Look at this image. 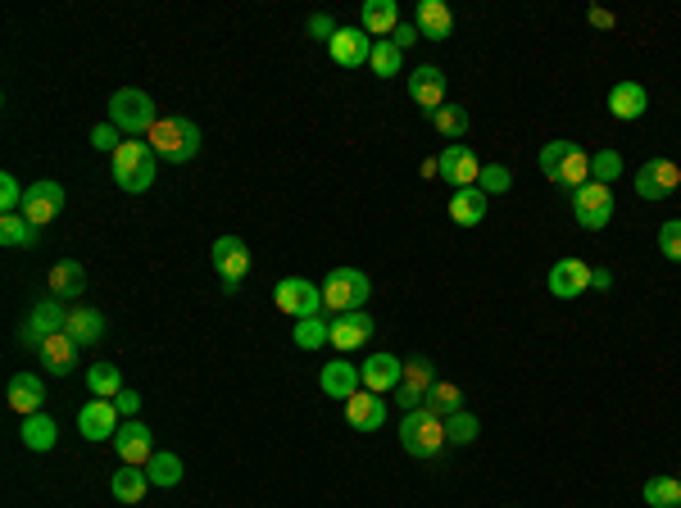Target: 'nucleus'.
<instances>
[{
  "label": "nucleus",
  "instance_id": "obj_7",
  "mask_svg": "<svg viewBox=\"0 0 681 508\" xmlns=\"http://www.w3.org/2000/svg\"><path fill=\"white\" fill-rule=\"evenodd\" d=\"M613 209H618L613 186L586 182V186H577V191H573V218L586 227V232H604V227L613 223Z\"/></svg>",
  "mask_w": 681,
  "mask_h": 508
},
{
  "label": "nucleus",
  "instance_id": "obj_27",
  "mask_svg": "<svg viewBox=\"0 0 681 508\" xmlns=\"http://www.w3.org/2000/svg\"><path fill=\"white\" fill-rule=\"evenodd\" d=\"M82 291H87V273H82L78 259H60L50 268V295L55 300H78Z\"/></svg>",
  "mask_w": 681,
  "mask_h": 508
},
{
  "label": "nucleus",
  "instance_id": "obj_21",
  "mask_svg": "<svg viewBox=\"0 0 681 508\" xmlns=\"http://www.w3.org/2000/svg\"><path fill=\"white\" fill-rule=\"evenodd\" d=\"M318 391H323L327 400H350L355 391H364V377H359L355 363L336 359V363H323V372H318Z\"/></svg>",
  "mask_w": 681,
  "mask_h": 508
},
{
  "label": "nucleus",
  "instance_id": "obj_49",
  "mask_svg": "<svg viewBox=\"0 0 681 508\" xmlns=\"http://www.w3.org/2000/svg\"><path fill=\"white\" fill-rule=\"evenodd\" d=\"M114 409H119V418H137V409H141V395L123 386V391L114 395Z\"/></svg>",
  "mask_w": 681,
  "mask_h": 508
},
{
  "label": "nucleus",
  "instance_id": "obj_15",
  "mask_svg": "<svg viewBox=\"0 0 681 508\" xmlns=\"http://www.w3.org/2000/svg\"><path fill=\"white\" fill-rule=\"evenodd\" d=\"M359 377H364V391L395 395V386L405 381V359H395V354H373V359L359 363Z\"/></svg>",
  "mask_w": 681,
  "mask_h": 508
},
{
  "label": "nucleus",
  "instance_id": "obj_22",
  "mask_svg": "<svg viewBox=\"0 0 681 508\" xmlns=\"http://www.w3.org/2000/svg\"><path fill=\"white\" fill-rule=\"evenodd\" d=\"M359 28H364L373 41H391L395 28H400V5H395V0H364Z\"/></svg>",
  "mask_w": 681,
  "mask_h": 508
},
{
  "label": "nucleus",
  "instance_id": "obj_14",
  "mask_svg": "<svg viewBox=\"0 0 681 508\" xmlns=\"http://www.w3.org/2000/svg\"><path fill=\"white\" fill-rule=\"evenodd\" d=\"M114 450H119V459L128 463V468H146L150 459H155V436H150L146 422H123L119 436H114Z\"/></svg>",
  "mask_w": 681,
  "mask_h": 508
},
{
  "label": "nucleus",
  "instance_id": "obj_35",
  "mask_svg": "<svg viewBox=\"0 0 681 508\" xmlns=\"http://www.w3.org/2000/svg\"><path fill=\"white\" fill-rule=\"evenodd\" d=\"M87 386H91V395H96V400H114V395L123 391L119 363H91V368H87Z\"/></svg>",
  "mask_w": 681,
  "mask_h": 508
},
{
  "label": "nucleus",
  "instance_id": "obj_28",
  "mask_svg": "<svg viewBox=\"0 0 681 508\" xmlns=\"http://www.w3.org/2000/svg\"><path fill=\"white\" fill-rule=\"evenodd\" d=\"M37 354H41V363H46V372H55V377H69L73 363H78V345L69 341V332H55Z\"/></svg>",
  "mask_w": 681,
  "mask_h": 508
},
{
  "label": "nucleus",
  "instance_id": "obj_18",
  "mask_svg": "<svg viewBox=\"0 0 681 508\" xmlns=\"http://www.w3.org/2000/svg\"><path fill=\"white\" fill-rule=\"evenodd\" d=\"M436 164H441V177L454 191H468V186H477V177H482V164H477V155L468 146H445Z\"/></svg>",
  "mask_w": 681,
  "mask_h": 508
},
{
  "label": "nucleus",
  "instance_id": "obj_10",
  "mask_svg": "<svg viewBox=\"0 0 681 508\" xmlns=\"http://www.w3.org/2000/svg\"><path fill=\"white\" fill-rule=\"evenodd\" d=\"M64 323H69V313L60 309V300H55V295H46V300L32 304L28 323H23V332H19V345H32V350H41V345H46L55 332H64Z\"/></svg>",
  "mask_w": 681,
  "mask_h": 508
},
{
  "label": "nucleus",
  "instance_id": "obj_37",
  "mask_svg": "<svg viewBox=\"0 0 681 508\" xmlns=\"http://www.w3.org/2000/svg\"><path fill=\"white\" fill-rule=\"evenodd\" d=\"M37 236H41V227L37 223H28L23 214H0V245H37Z\"/></svg>",
  "mask_w": 681,
  "mask_h": 508
},
{
  "label": "nucleus",
  "instance_id": "obj_36",
  "mask_svg": "<svg viewBox=\"0 0 681 508\" xmlns=\"http://www.w3.org/2000/svg\"><path fill=\"white\" fill-rule=\"evenodd\" d=\"M432 418H454V413L464 409V395H459V386H450V381H436L432 391H427V404H423Z\"/></svg>",
  "mask_w": 681,
  "mask_h": 508
},
{
  "label": "nucleus",
  "instance_id": "obj_4",
  "mask_svg": "<svg viewBox=\"0 0 681 508\" xmlns=\"http://www.w3.org/2000/svg\"><path fill=\"white\" fill-rule=\"evenodd\" d=\"M109 123L119 127V132H128V137H150V127L159 123L155 100L137 87L114 91V100H109Z\"/></svg>",
  "mask_w": 681,
  "mask_h": 508
},
{
  "label": "nucleus",
  "instance_id": "obj_38",
  "mask_svg": "<svg viewBox=\"0 0 681 508\" xmlns=\"http://www.w3.org/2000/svg\"><path fill=\"white\" fill-rule=\"evenodd\" d=\"M645 504L650 508H681V481L677 477H650L645 481Z\"/></svg>",
  "mask_w": 681,
  "mask_h": 508
},
{
  "label": "nucleus",
  "instance_id": "obj_26",
  "mask_svg": "<svg viewBox=\"0 0 681 508\" xmlns=\"http://www.w3.org/2000/svg\"><path fill=\"white\" fill-rule=\"evenodd\" d=\"M346 422L355 431H377L386 422V400L382 395H373V391H355L346 400Z\"/></svg>",
  "mask_w": 681,
  "mask_h": 508
},
{
  "label": "nucleus",
  "instance_id": "obj_46",
  "mask_svg": "<svg viewBox=\"0 0 681 508\" xmlns=\"http://www.w3.org/2000/svg\"><path fill=\"white\" fill-rule=\"evenodd\" d=\"M659 254L672 259V264H681V218H668L659 227Z\"/></svg>",
  "mask_w": 681,
  "mask_h": 508
},
{
  "label": "nucleus",
  "instance_id": "obj_47",
  "mask_svg": "<svg viewBox=\"0 0 681 508\" xmlns=\"http://www.w3.org/2000/svg\"><path fill=\"white\" fill-rule=\"evenodd\" d=\"M91 146H96L100 155H114V150L123 146V141H119V127H114V123H96V127H91Z\"/></svg>",
  "mask_w": 681,
  "mask_h": 508
},
{
  "label": "nucleus",
  "instance_id": "obj_53",
  "mask_svg": "<svg viewBox=\"0 0 681 508\" xmlns=\"http://www.w3.org/2000/svg\"><path fill=\"white\" fill-rule=\"evenodd\" d=\"M677 191H681V186H677Z\"/></svg>",
  "mask_w": 681,
  "mask_h": 508
},
{
  "label": "nucleus",
  "instance_id": "obj_48",
  "mask_svg": "<svg viewBox=\"0 0 681 508\" xmlns=\"http://www.w3.org/2000/svg\"><path fill=\"white\" fill-rule=\"evenodd\" d=\"M336 32H341V28L332 23V14H309V37H314V41H332Z\"/></svg>",
  "mask_w": 681,
  "mask_h": 508
},
{
  "label": "nucleus",
  "instance_id": "obj_24",
  "mask_svg": "<svg viewBox=\"0 0 681 508\" xmlns=\"http://www.w3.org/2000/svg\"><path fill=\"white\" fill-rule=\"evenodd\" d=\"M645 109H650V96H645L641 82H632V78L613 82V91H609V114H613V118H622V123H636Z\"/></svg>",
  "mask_w": 681,
  "mask_h": 508
},
{
  "label": "nucleus",
  "instance_id": "obj_41",
  "mask_svg": "<svg viewBox=\"0 0 681 508\" xmlns=\"http://www.w3.org/2000/svg\"><path fill=\"white\" fill-rule=\"evenodd\" d=\"M146 477H150V486H178L182 481V459L178 454H155V459L146 463Z\"/></svg>",
  "mask_w": 681,
  "mask_h": 508
},
{
  "label": "nucleus",
  "instance_id": "obj_9",
  "mask_svg": "<svg viewBox=\"0 0 681 508\" xmlns=\"http://www.w3.org/2000/svg\"><path fill=\"white\" fill-rule=\"evenodd\" d=\"M273 304L291 318H309V313H323V286L305 282V277H282L273 286Z\"/></svg>",
  "mask_w": 681,
  "mask_h": 508
},
{
  "label": "nucleus",
  "instance_id": "obj_2",
  "mask_svg": "<svg viewBox=\"0 0 681 508\" xmlns=\"http://www.w3.org/2000/svg\"><path fill=\"white\" fill-rule=\"evenodd\" d=\"M155 150H150V141L141 137H128L114 155H109V168H114V182L123 186V191H132V196H141V191H150L155 186Z\"/></svg>",
  "mask_w": 681,
  "mask_h": 508
},
{
  "label": "nucleus",
  "instance_id": "obj_54",
  "mask_svg": "<svg viewBox=\"0 0 681 508\" xmlns=\"http://www.w3.org/2000/svg\"><path fill=\"white\" fill-rule=\"evenodd\" d=\"M677 481H681V477H677Z\"/></svg>",
  "mask_w": 681,
  "mask_h": 508
},
{
  "label": "nucleus",
  "instance_id": "obj_33",
  "mask_svg": "<svg viewBox=\"0 0 681 508\" xmlns=\"http://www.w3.org/2000/svg\"><path fill=\"white\" fill-rule=\"evenodd\" d=\"M450 218L459 227H477L486 218V196L477 191V186H468V191H454L450 196Z\"/></svg>",
  "mask_w": 681,
  "mask_h": 508
},
{
  "label": "nucleus",
  "instance_id": "obj_43",
  "mask_svg": "<svg viewBox=\"0 0 681 508\" xmlns=\"http://www.w3.org/2000/svg\"><path fill=\"white\" fill-rule=\"evenodd\" d=\"M618 177H622V155H618V150H595V155H591V182L613 186Z\"/></svg>",
  "mask_w": 681,
  "mask_h": 508
},
{
  "label": "nucleus",
  "instance_id": "obj_19",
  "mask_svg": "<svg viewBox=\"0 0 681 508\" xmlns=\"http://www.w3.org/2000/svg\"><path fill=\"white\" fill-rule=\"evenodd\" d=\"M119 409H114V400H91L78 409V431L87 440H114L119 436Z\"/></svg>",
  "mask_w": 681,
  "mask_h": 508
},
{
  "label": "nucleus",
  "instance_id": "obj_45",
  "mask_svg": "<svg viewBox=\"0 0 681 508\" xmlns=\"http://www.w3.org/2000/svg\"><path fill=\"white\" fill-rule=\"evenodd\" d=\"M23 196H28V191L19 186V177H14V173H0V214H19Z\"/></svg>",
  "mask_w": 681,
  "mask_h": 508
},
{
  "label": "nucleus",
  "instance_id": "obj_23",
  "mask_svg": "<svg viewBox=\"0 0 681 508\" xmlns=\"http://www.w3.org/2000/svg\"><path fill=\"white\" fill-rule=\"evenodd\" d=\"M5 400H10V409L23 413V418H28V413H41V404H46V381H41L37 372H14Z\"/></svg>",
  "mask_w": 681,
  "mask_h": 508
},
{
  "label": "nucleus",
  "instance_id": "obj_40",
  "mask_svg": "<svg viewBox=\"0 0 681 508\" xmlns=\"http://www.w3.org/2000/svg\"><path fill=\"white\" fill-rule=\"evenodd\" d=\"M400 64H405V50L395 46V41H377L373 59H368V69H373L377 78H395V73H400Z\"/></svg>",
  "mask_w": 681,
  "mask_h": 508
},
{
  "label": "nucleus",
  "instance_id": "obj_6",
  "mask_svg": "<svg viewBox=\"0 0 681 508\" xmlns=\"http://www.w3.org/2000/svg\"><path fill=\"white\" fill-rule=\"evenodd\" d=\"M368 295H373V282H368V273H359V268H332V273L323 277V309H332V313L364 309Z\"/></svg>",
  "mask_w": 681,
  "mask_h": 508
},
{
  "label": "nucleus",
  "instance_id": "obj_12",
  "mask_svg": "<svg viewBox=\"0 0 681 508\" xmlns=\"http://www.w3.org/2000/svg\"><path fill=\"white\" fill-rule=\"evenodd\" d=\"M677 186H681V168L672 159H645L641 173H636V196L650 200V205L677 196Z\"/></svg>",
  "mask_w": 681,
  "mask_h": 508
},
{
  "label": "nucleus",
  "instance_id": "obj_16",
  "mask_svg": "<svg viewBox=\"0 0 681 508\" xmlns=\"http://www.w3.org/2000/svg\"><path fill=\"white\" fill-rule=\"evenodd\" d=\"M545 286H550V295H559V300H577V295L591 291V264H582V259H559V264L550 268V277H545Z\"/></svg>",
  "mask_w": 681,
  "mask_h": 508
},
{
  "label": "nucleus",
  "instance_id": "obj_52",
  "mask_svg": "<svg viewBox=\"0 0 681 508\" xmlns=\"http://www.w3.org/2000/svg\"><path fill=\"white\" fill-rule=\"evenodd\" d=\"M591 23L595 28H613V14L609 10H591Z\"/></svg>",
  "mask_w": 681,
  "mask_h": 508
},
{
  "label": "nucleus",
  "instance_id": "obj_39",
  "mask_svg": "<svg viewBox=\"0 0 681 508\" xmlns=\"http://www.w3.org/2000/svg\"><path fill=\"white\" fill-rule=\"evenodd\" d=\"M436 381H441V377H436V363L427 359V354H414V359H405V381H400V386H414V391L427 395Z\"/></svg>",
  "mask_w": 681,
  "mask_h": 508
},
{
  "label": "nucleus",
  "instance_id": "obj_8",
  "mask_svg": "<svg viewBox=\"0 0 681 508\" xmlns=\"http://www.w3.org/2000/svg\"><path fill=\"white\" fill-rule=\"evenodd\" d=\"M209 264H214V273L223 277V291L232 295L250 273V245L241 241V236H218V241L209 245Z\"/></svg>",
  "mask_w": 681,
  "mask_h": 508
},
{
  "label": "nucleus",
  "instance_id": "obj_50",
  "mask_svg": "<svg viewBox=\"0 0 681 508\" xmlns=\"http://www.w3.org/2000/svg\"><path fill=\"white\" fill-rule=\"evenodd\" d=\"M418 37H423V32H418L414 23H400V28H395V37H391V41H395V46H400V50H409V46H414Z\"/></svg>",
  "mask_w": 681,
  "mask_h": 508
},
{
  "label": "nucleus",
  "instance_id": "obj_29",
  "mask_svg": "<svg viewBox=\"0 0 681 508\" xmlns=\"http://www.w3.org/2000/svg\"><path fill=\"white\" fill-rule=\"evenodd\" d=\"M64 332H69V341L78 345H96L100 336H105V313L100 309H73L69 313V323H64Z\"/></svg>",
  "mask_w": 681,
  "mask_h": 508
},
{
  "label": "nucleus",
  "instance_id": "obj_13",
  "mask_svg": "<svg viewBox=\"0 0 681 508\" xmlns=\"http://www.w3.org/2000/svg\"><path fill=\"white\" fill-rule=\"evenodd\" d=\"M373 46L377 41L368 37L364 28H341L332 41H327V55H332L341 69H364L368 59H373Z\"/></svg>",
  "mask_w": 681,
  "mask_h": 508
},
{
  "label": "nucleus",
  "instance_id": "obj_51",
  "mask_svg": "<svg viewBox=\"0 0 681 508\" xmlns=\"http://www.w3.org/2000/svg\"><path fill=\"white\" fill-rule=\"evenodd\" d=\"M609 286H613L609 268H591V291H609Z\"/></svg>",
  "mask_w": 681,
  "mask_h": 508
},
{
  "label": "nucleus",
  "instance_id": "obj_5",
  "mask_svg": "<svg viewBox=\"0 0 681 508\" xmlns=\"http://www.w3.org/2000/svg\"><path fill=\"white\" fill-rule=\"evenodd\" d=\"M400 445H405V454H414V459H436V454L450 445V440H445V418H432L427 409L405 413V422H400Z\"/></svg>",
  "mask_w": 681,
  "mask_h": 508
},
{
  "label": "nucleus",
  "instance_id": "obj_3",
  "mask_svg": "<svg viewBox=\"0 0 681 508\" xmlns=\"http://www.w3.org/2000/svg\"><path fill=\"white\" fill-rule=\"evenodd\" d=\"M536 164H541V173L550 177V182H559L563 191H577V186L591 182V155H586L582 146H573V141H550Z\"/></svg>",
  "mask_w": 681,
  "mask_h": 508
},
{
  "label": "nucleus",
  "instance_id": "obj_17",
  "mask_svg": "<svg viewBox=\"0 0 681 508\" xmlns=\"http://www.w3.org/2000/svg\"><path fill=\"white\" fill-rule=\"evenodd\" d=\"M373 332H377V327H373V318H368L364 309H355V313H336V318H332V345H336L341 354H355L359 345L373 341Z\"/></svg>",
  "mask_w": 681,
  "mask_h": 508
},
{
  "label": "nucleus",
  "instance_id": "obj_42",
  "mask_svg": "<svg viewBox=\"0 0 681 508\" xmlns=\"http://www.w3.org/2000/svg\"><path fill=\"white\" fill-rule=\"evenodd\" d=\"M477 431H482V422H477L468 409H459L454 418H445V440H450V445H473Z\"/></svg>",
  "mask_w": 681,
  "mask_h": 508
},
{
  "label": "nucleus",
  "instance_id": "obj_31",
  "mask_svg": "<svg viewBox=\"0 0 681 508\" xmlns=\"http://www.w3.org/2000/svg\"><path fill=\"white\" fill-rule=\"evenodd\" d=\"M291 341H296L300 350H323V345H332V323H327L323 313L296 318V327H291Z\"/></svg>",
  "mask_w": 681,
  "mask_h": 508
},
{
  "label": "nucleus",
  "instance_id": "obj_34",
  "mask_svg": "<svg viewBox=\"0 0 681 508\" xmlns=\"http://www.w3.org/2000/svg\"><path fill=\"white\" fill-rule=\"evenodd\" d=\"M146 490H150L146 468H128V463H123V472H114V499H119V504H141Z\"/></svg>",
  "mask_w": 681,
  "mask_h": 508
},
{
  "label": "nucleus",
  "instance_id": "obj_25",
  "mask_svg": "<svg viewBox=\"0 0 681 508\" xmlns=\"http://www.w3.org/2000/svg\"><path fill=\"white\" fill-rule=\"evenodd\" d=\"M414 28L423 32L427 41H450L454 32V14L445 0H418V10H414Z\"/></svg>",
  "mask_w": 681,
  "mask_h": 508
},
{
  "label": "nucleus",
  "instance_id": "obj_11",
  "mask_svg": "<svg viewBox=\"0 0 681 508\" xmlns=\"http://www.w3.org/2000/svg\"><path fill=\"white\" fill-rule=\"evenodd\" d=\"M28 223L46 227L55 223V218L64 214V186L50 182V177H41V182H28V196H23V209H19Z\"/></svg>",
  "mask_w": 681,
  "mask_h": 508
},
{
  "label": "nucleus",
  "instance_id": "obj_20",
  "mask_svg": "<svg viewBox=\"0 0 681 508\" xmlns=\"http://www.w3.org/2000/svg\"><path fill=\"white\" fill-rule=\"evenodd\" d=\"M409 100H414L423 114H432V109L445 105V73L436 69V64H423V69L409 73Z\"/></svg>",
  "mask_w": 681,
  "mask_h": 508
},
{
  "label": "nucleus",
  "instance_id": "obj_32",
  "mask_svg": "<svg viewBox=\"0 0 681 508\" xmlns=\"http://www.w3.org/2000/svg\"><path fill=\"white\" fill-rule=\"evenodd\" d=\"M423 118L436 127V132H441L445 141H464L468 137V123H473L464 105H441V109H432V114H423Z\"/></svg>",
  "mask_w": 681,
  "mask_h": 508
},
{
  "label": "nucleus",
  "instance_id": "obj_44",
  "mask_svg": "<svg viewBox=\"0 0 681 508\" xmlns=\"http://www.w3.org/2000/svg\"><path fill=\"white\" fill-rule=\"evenodd\" d=\"M509 186H514V173L504 164H486L482 177H477V191H482V196H504Z\"/></svg>",
  "mask_w": 681,
  "mask_h": 508
},
{
  "label": "nucleus",
  "instance_id": "obj_1",
  "mask_svg": "<svg viewBox=\"0 0 681 508\" xmlns=\"http://www.w3.org/2000/svg\"><path fill=\"white\" fill-rule=\"evenodd\" d=\"M146 141H150V150H155V159H164V164H191L200 150V127L182 114H168L150 127Z\"/></svg>",
  "mask_w": 681,
  "mask_h": 508
},
{
  "label": "nucleus",
  "instance_id": "obj_30",
  "mask_svg": "<svg viewBox=\"0 0 681 508\" xmlns=\"http://www.w3.org/2000/svg\"><path fill=\"white\" fill-rule=\"evenodd\" d=\"M19 436H23V445H28V450L46 454V450H55L60 427H55V418H50V413H28V418H23V427H19Z\"/></svg>",
  "mask_w": 681,
  "mask_h": 508
}]
</instances>
